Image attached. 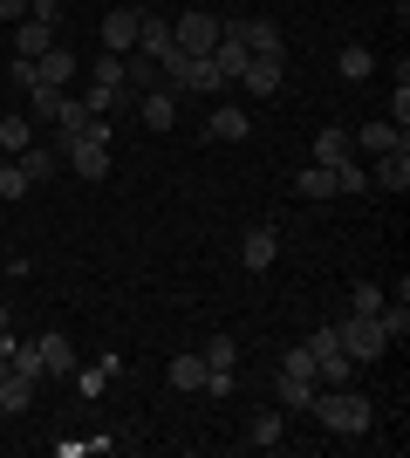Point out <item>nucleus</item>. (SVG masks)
<instances>
[{
    "mask_svg": "<svg viewBox=\"0 0 410 458\" xmlns=\"http://www.w3.org/2000/svg\"><path fill=\"white\" fill-rule=\"evenodd\" d=\"M308 411L322 418V431H335V438H363L376 424V403L363 397V390H349V383H342V390H314Z\"/></svg>",
    "mask_w": 410,
    "mask_h": 458,
    "instance_id": "1",
    "label": "nucleus"
},
{
    "mask_svg": "<svg viewBox=\"0 0 410 458\" xmlns=\"http://www.w3.org/2000/svg\"><path fill=\"white\" fill-rule=\"evenodd\" d=\"M213 41H219V14L213 7H192V14L172 21V48L178 55H213Z\"/></svg>",
    "mask_w": 410,
    "mask_h": 458,
    "instance_id": "2",
    "label": "nucleus"
},
{
    "mask_svg": "<svg viewBox=\"0 0 410 458\" xmlns=\"http://www.w3.org/2000/svg\"><path fill=\"white\" fill-rule=\"evenodd\" d=\"M335 335H342V349H349V363L363 369V363H376L383 356V328H376V315H349V322H335Z\"/></svg>",
    "mask_w": 410,
    "mask_h": 458,
    "instance_id": "3",
    "label": "nucleus"
},
{
    "mask_svg": "<svg viewBox=\"0 0 410 458\" xmlns=\"http://www.w3.org/2000/svg\"><path fill=\"white\" fill-rule=\"evenodd\" d=\"M370 185L376 191H410V137H404V144H390V151H376Z\"/></svg>",
    "mask_w": 410,
    "mask_h": 458,
    "instance_id": "4",
    "label": "nucleus"
},
{
    "mask_svg": "<svg viewBox=\"0 0 410 458\" xmlns=\"http://www.w3.org/2000/svg\"><path fill=\"white\" fill-rule=\"evenodd\" d=\"M137 28H144V7H110V14H103V48H110V55H130Z\"/></svg>",
    "mask_w": 410,
    "mask_h": 458,
    "instance_id": "5",
    "label": "nucleus"
},
{
    "mask_svg": "<svg viewBox=\"0 0 410 458\" xmlns=\"http://www.w3.org/2000/svg\"><path fill=\"white\" fill-rule=\"evenodd\" d=\"M280 76H288V55H247L239 89H247V96H273V89H280Z\"/></svg>",
    "mask_w": 410,
    "mask_h": 458,
    "instance_id": "6",
    "label": "nucleus"
},
{
    "mask_svg": "<svg viewBox=\"0 0 410 458\" xmlns=\"http://www.w3.org/2000/svg\"><path fill=\"white\" fill-rule=\"evenodd\" d=\"M273 253H280V233H273V226H247V240H239V267H247V274H267Z\"/></svg>",
    "mask_w": 410,
    "mask_h": 458,
    "instance_id": "7",
    "label": "nucleus"
},
{
    "mask_svg": "<svg viewBox=\"0 0 410 458\" xmlns=\"http://www.w3.org/2000/svg\"><path fill=\"white\" fill-rule=\"evenodd\" d=\"M35 349H41V377H76V349H69L62 328H41Z\"/></svg>",
    "mask_w": 410,
    "mask_h": 458,
    "instance_id": "8",
    "label": "nucleus"
},
{
    "mask_svg": "<svg viewBox=\"0 0 410 458\" xmlns=\"http://www.w3.org/2000/svg\"><path fill=\"white\" fill-rule=\"evenodd\" d=\"M137 116H144L151 131H172L178 123V89H144L137 96Z\"/></svg>",
    "mask_w": 410,
    "mask_h": 458,
    "instance_id": "9",
    "label": "nucleus"
},
{
    "mask_svg": "<svg viewBox=\"0 0 410 458\" xmlns=\"http://www.w3.org/2000/svg\"><path fill=\"white\" fill-rule=\"evenodd\" d=\"M130 55L164 62V55H172V21H164V14H144V28H137V48H130Z\"/></svg>",
    "mask_w": 410,
    "mask_h": 458,
    "instance_id": "10",
    "label": "nucleus"
},
{
    "mask_svg": "<svg viewBox=\"0 0 410 458\" xmlns=\"http://www.w3.org/2000/svg\"><path fill=\"white\" fill-rule=\"evenodd\" d=\"M205 137H219V144H247V137H254V116H247V110H213V116H205Z\"/></svg>",
    "mask_w": 410,
    "mask_h": 458,
    "instance_id": "11",
    "label": "nucleus"
},
{
    "mask_svg": "<svg viewBox=\"0 0 410 458\" xmlns=\"http://www.w3.org/2000/svg\"><path fill=\"white\" fill-rule=\"evenodd\" d=\"M48 48H55V28H48V21H14V55H48Z\"/></svg>",
    "mask_w": 410,
    "mask_h": 458,
    "instance_id": "12",
    "label": "nucleus"
},
{
    "mask_svg": "<svg viewBox=\"0 0 410 458\" xmlns=\"http://www.w3.org/2000/svg\"><path fill=\"white\" fill-rule=\"evenodd\" d=\"M14 165L28 172V185H48V178L62 172V151H48V144H28V151H21Z\"/></svg>",
    "mask_w": 410,
    "mask_h": 458,
    "instance_id": "13",
    "label": "nucleus"
},
{
    "mask_svg": "<svg viewBox=\"0 0 410 458\" xmlns=\"http://www.w3.org/2000/svg\"><path fill=\"white\" fill-rule=\"evenodd\" d=\"M110 377H117V356H103V363L76 369V377H69V383H76V397H82V403H96L103 390H110Z\"/></svg>",
    "mask_w": 410,
    "mask_h": 458,
    "instance_id": "14",
    "label": "nucleus"
},
{
    "mask_svg": "<svg viewBox=\"0 0 410 458\" xmlns=\"http://www.w3.org/2000/svg\"><path fill=\"white\" fill-rule=\"evenodd\" d=\"M28 144H35V123H28L21 110H7L0 116V157H21Z\"/></svg>",
    "mask_w": 410,
    "mask_h": 458,
    "instance_id": "15",
    "label": "nucleus"
},
{
    "mask_svg": "<svg viewBox=\"0 0 410 458\" xmlns=\"http://www.w3.org/2000/svg\"><path fill=\"white\" fill-rule=\"evenodd\" d=\"M35 76H41V82H55V89H69V76H76V55L55 41L48 55H35Z\"/></svg>",
    "mask_w": 410,
    "mask_h": 458,
    "instance_id": "16",
    "label": "nucleus"
},
{
    "mask_svg": "<svg viewBox=\"0 0 410 458\" xmlns=\"http://www.w3.org/2000/svg\"><path fill=\"white\" fill-rule=\"evenodd\" d=\"M280 438H288V418H280V411H260V418L247 424V445H254V452H273Z\"/></svg>",
    "mask_w": 410,
    "mask_h": 458,
    "instance_id": "17",
    "label": "nucleus"
},
{
    "mask_svg": "<svg viewBox=\"0 0 410 458\" xmlns=\"http://www.w3.org/2000/svg\"><path fill=\"white\" fill-rule=\"evenodd\" d=\"M226 82H219V69H213V55H192L185 62V96H219Z\"/></svg>",
    "mask_w": 410,
    "mask_h": 458,
    "instance_id": "18",
    "label": "nucleus"
},
{
    "mask_svg": "<svg viewBox=\"0 0 410 458\" xmlns=\"http://www.w3.org/2000/svg\"><path fill=\"white\" fill-rule=\"evenodd\" d=\"M239 41H247V55H280V28L273 21H239Z\"/></svg>",
    "mask_w": 410,
    "mask_h": 458,
    "instance_id": "19",
    "label": "nucleus"
},
{
    "mask_svg": "<svg viewBox=\"0 0 410 458\" xmlns=\"http://www.w3.org/2000/svg\"><path fill=\"white\" fill-rule=\"evenodd\" d=\"M356 144H363V151H390V144H404V131H397L390 116H370V123H363V131H356Z\"/></svg>",
    "mask_w": 410,
    "mask_h": 458,
    "instance_id": "20",
    "label": "nucleus"
},
{
    "mask_svg": "<svg viewBox=\"0 0 410 458\" xmlns=\"http://www.w3.org/2000/svg\"><path fill=\"white\" fill-rule=\"evenodd\" d=\"M376 328H383V343H404V335H410V301H390V294H383V308H376Z\"/></svg>",
    "mask_w": 410,
    "mask_h": 458,
    "instance_id": "21",
    "label": "nucleus"
},
{
    "mask_svg": "<svg viewBox=\"0 0 410 458\" xmlns=\"http://www.w3.org/2000/svg\"><path fill=\"white\" fill-rule=\"evenodd\" d=\"M294 199H335V172H329V165H308V172H294Z\"/></svg>",
    "mask_w": 410,
    "mask_h": 458,
    "instance_id": "22",
    "label": "nucleus"
},
{
    "mask_svg": "<svg viewBox=\"0 0 410 458\" xmlns=\"http://www.w3.org/2000/svg\"><path fill=\"white\" fill-rule=\"evenodd\" d=\"M342 157H349V137H342V123H329V131H314V165H342Z\"/></svg>",
    "mask_w": 410,
    "mask_h": 458,
    "instance_id": "23",
    "label": "nucleus"
},
{
    "mask_svg": "<svg viewBox=\"0 0 410 458\" xmlns=\"http://www.w3.org/2000/svg\"><path fill=\"white\" fill-rule=\"evenodd\" d=\"M89 82H103V89H130V82H123V55H110V48L89 55Z\"/></svg>",
    "mask_w": 410,
    "mask_h": 458,
    "instance_id": "24",
    "label": "nucleus"
},
{
    "mask_svg": "<svg viewBox=\"0 0 410 458\" xmlns=\"http://www.w3.org/2000/svg\"><path fill=\"white\" fill-rule=\"evenodd\" d=\"M0 403H7V411H28V403H35V377L7 369V383H0Z\"/></svg>",
    "mask_w": 410,
    "mask_h": 458,
    "instance_id": "25",
    "label": "nucleus"
},
{
    "mask_svg": "<svg viewBox=\"0 0 410 458\" xmlns=\"http://www.w3.org/2000/svg\"><path fill=\"white\" fill-rule=\"evenodd\" d=\"M198 356H205V369H239V343H233V335H213Z\"/></svg>",
    "mask_w": 410,
    "mask_h": 458,
    "instance_id": "26",
    "label": "nucleus"
},
{
    "mask_svg": "<svg viewBox=\"0 0 410 458\" xmlns=\"http://www.w3.org/2000/svg\"><path fill=\"white\" fill-rule=\"evenodd\" d=\"M172 383L178 390H205V356H172Z\"/></svg>",
    "mask_w": 410,
    "mask_h": 458,
    "instance_id": "27",
    "label": "nucleus"
},
{
    "mask_svg": "<svg viewBox=\"0 0 410 458\" xmlns=\"http://www.w3.org/2000/svg\"><path fill=\"white\" fill-rule=\"evenodd\" d=\"M28 191H35V185H28V172H21L14 157H0V199H14V206H21Z\"/></svg>",
    "mask_w": 410,
    "mask_h": 458,
    "instance_id": "28",
    "label": "nucleus"
},
{
    "mask_svg": "<svg viewBox=\"0 0 410 458\" xmlns=\"http://www.w3.org/2000/svg\"><path fill=\"white\" fill-rule=\"evenodd\" d=\"M335 69H342V82H363V76L376 69V55H370V48H342V55H335Z\"/></svg>",
    "mask_w": 410,
    "mask_h": 458,
    "instance_id": "29",
    "label": "nucleus"
},
{
    "mask_svg": "<svg viewBox=\"0 0 410 458\" xmlns=\"http://www.w3.org/2000/svg\"><path fill=\"white\" fill-rule=\"evenodd\" d=\"M280 377H308V383H314V349H308V343H288V356H280Z\"/></svg>",
    "mask_w": 410,
    "mask_h": 458,
    "instance_id": "30",
    "label": "nucleus"
},
{
    "mask_svg": "<svg viewBox=\"0 0 410 458\" xmlns=\"http://www.w3.org/2000/svg\"><path fill=\"white\" fill-rule=\"evenodd\" d=\"M308 397H314L308 377H280V411H308Z\"/></svg>",
    "mask_w": 410,
    "mask_h": 458,
    "instance_id": "31",
    "label": "nucleus"
},
{
    "mask_svg": "<svg viewBox=\"0 0 410 458\" xmlns=\"http://www.w3.org/2000/svg\"><path fill=\"white\" fill-rule=\"evenodd\" d=\"M335 191H370V165H349V157H342V165H335Z\"/></svg>",
    "mask_w": 410,
    "mask_h": 458,
    "instance_id": "32",
    "label": "nucleus"
},
{
    "mask_svg": "<svg viewBox=\"0 0 410 458\" xmlns=\"http://www.w3.org/2000/svg\"><path fill=\"white\" fill-rule=\"evenodd\" d=\"M376 308H383V287H376V281H356V308H349V315H376Z\"/></svg>",
    "mask_w": 410,
    "mask_h": 458,
    "instance_id": "33",
    "label": "nucleus"
},
{
    "mask_svg": "<svg viewBox=\"0 0 410 458\" xmlns=\"http://www.w3.org/2000/svg\"><path fill=\"white\" fill-rule=\"evenodd\" d=\"M28 21H48V28H62V0H28Z\"/></svg>",
    "mask_w": 410,
    "mask_h": 458,
    "instance_id": "34",
    "label": "nucleus"
},
{
    "mask_svg": "<svg viewBox=\"0 0 410 458\" xmlns=\"http://www.w3.org/2000/svg\"><path fill=\"white\" fill-rule=\"evenodd\" d=\"M7 76H14V89H21V96H28V89L41 82V76H35V62H28V55H14V69H7Z\"/></svg>",
    "mask_w": 410,
    "mask_h": 458,
    "instance_id": "35",
    "label": "nucleus"
},
{
    "mask_svg": "<svg viewBox=\"0 0 410 458\" xmlns=\"http://www.w3.org/2000/svg\"><path fill=\"white\" fill-rule=\"evenodd\" d=\"M390 123H397V131H410V89H404V82H397V96H390Z\"/></svg>",
    "mask_w": 410,
    "mask_h": 458,
    "instance_id": "36",
    "label": "nucleus"
},
{
    "mask_svg": "<svg viewBox=\"0 0 410 458\" xmlns=\"http://www.w3.org/2000/svg\"><path fill=\"white\" fill-rule=\"evenodd\" d=\"M308 349H314V356H322V349H342V335H335V322H329V328H314V335H308Z\"/></svg>",
    "mask_w": 410,
    "mask_h": 458,
    "instance_id": "37",
    "label": "nucleus"
},
{
    "mask_svg": "<svg viewBox=\"0 0 410 458\" xmlns=\"http://www.w3.org/2000/svg\"><path fill=\"white\" fill-rule=\"evenodd\" d=\"M0 21H28V0H0Z\"/></svg>",
    "mask_w": 410,
    "mask_h": 458,
    "instance_id": "38",
    "label": "nucleus"
},
{
    "mask_svg": "<svg viewBox=\"0 0 410 458\" xmlns=\"http://www.w3.org/2000/svg\"><path fill=\"white\" fill-rule=\"evenodd\" d=\"M0 328H14V315H7V308H0Z\"/></svg>",
    "mask_w": 410,
    "mask_h": 458,
    "instance_id": "39",
    "label": "nucleus"
},
{
    "mask_svg": "<svg viewBox=\"0 0 410 458\" xmlns=\"http://www.w3.org/2000/svg\"><path fill=\"white\" fill-rule=\"evenodd\" d=\"M0 418H7V403H0Z\"/></svg>",
    "mask_w": 410,
    "mask_h": 458,
    "instance_id": "40",
    "label": "nucleus"
}]
</instances>
